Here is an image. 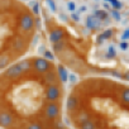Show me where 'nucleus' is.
I'll use <instances>...</instances> for the list:
<instances>
[{"mask_svg":"<svg viewBox=\"0 0 129 129\" xmlns=\"http://www.w3.org/2000/svg\"><path fill=\"white\" fill-rule=\"evenodd\" d=\"M67 94L62 64L51 53H29L0 72V129H59Z\"/></svg>","mask_w":129,"mask_h":129,"instance_id":"nucleus-1","label":"nucleus"},{"mask_svg":"<svg viewBox=\"0 0 129 129\" xmlns=\"http://www.w3.org/2000/svg\"><path fill=\"white\" fill-rule=\"evenodd\" d=\"M41 17L24 0H0V72L32 53Z\"/></svg>","mask_w":129,"mask_h":129,"instance_id":"nucleus-2","label":"nucleus"},{"mask_svg":"<svg viewBox=\"0 0 129 129\" xmlns=\"http://www.w3.org/2000/svg\"><path fill=\"white\" fill-rule=\"evenodd\" d=\"M59 129H74V128H72L71 125H69V124L66 123V124H64V125H62V126H61Z\"/></svg>","mask_w":129,"mask_h":129,"instance_id":"nucleus-3","label":"nucleus"}]
</instances>
